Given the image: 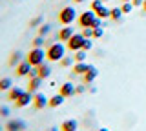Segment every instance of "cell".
Masks as SVG:
<instances>
[{"label": "cell", "mask_w": 146, "mask_h": 131, "mask_svg": "<svg viewBox=\"0 0 146 131\" xmlns=\"http://www.w3.org/2000/svg\"><path fill=\"white\" fill-rule=\"evenodd\" d=\"M42 80L40 76H33V78H29V84H27V89H29L31 93H36L40 89V86H42Z\"/></svg>", "instance_id": "obj_13"}, {"label": "cell", "mask_w": 146, "mask_h": 131, "mask_svg": "<svg viewBox=\"0 0 146 131\" xmlns=\"http://www.w3.org/2000/svg\"><path fill=\"white\" fill-rule=\"evenodd\" d=\"M49 131H58V129H57V128H51V129H49Z\"/></svg>", "instance_id": "obj_40"}, {"label": "cell", "mask_w": 146, "mask_h": 131, "mask_svg": "<svg viewBox=\"0 0 146 131\" xmlns=\"http://www.w3.org/2000/svg\"><path fill=\"white\" fill-rule=\"evenodd\" d=\"M64 98H66V97H64V95H60V93H58V95H53V97L49 98V107H58V106H62V104H64Z\"/></svg>", "instance_id": "obj_19"}, {"label": "cell", "mask_w": 146, "mask_h": 131, "mask_svg": "<svg viewBox=\"0 0 146 131\" xmlns=\"http://www.w3.org/2000/svg\"><path fill=\"white\" fill-rule=\"evenodd\" d=\"M46 53H48V60L58 62L66 57V46H64V42H57V44H53V46H49Z\"/></svg>", "instance_id": "obj_2"}, {"label": "cell", "mask_w": 146, "mask_h": 131, "mask_svg": "<svg viewBox=\"0 0 146 131\" xmlns=\"http://www.w3.org/2000/svg\"><path fill=\"white\" fill-rule=\"evenodd\" d=\"M100 6H104L102 0H93V2H91V9H93V11H97Z\"/></svg>", "instance_id": "obj_31"}, {"label": "cell", "mask_w": 146, "mask_h": 131, "mask_svg": "<svg viewBox=\"0 0 146 131\" xmlns=\"http://www.w3.org/2000/svg\"><path fill=\"white\" fill-rule=\"evenodd\" d=\"M2 129H4V126H2V124H0V131H2Z\"/></svg>", "instance_id": "obj_41"}, {"label": "cell", "mask_w": 146, "mask_h": 131, "mask_svg": "<svg viewBox=\"0 0 146 131\" xmlns=\"http://www.w3.org/2000/svg\"><path fill=\"white\" fill-rule=\"evenodd\" d=\"M42 24H44V18H42V16H35V18L29 22V26H31V28H40Z\"/></svg>", "instance_id": "obj_25"}, {"label": "cell", "mask_w": 146, "mask_h": 131, "mask_svg": "<svg viewBox=\"0 0 146 131\" xmlns=\"http://www.w3.org/2000/svg\"><path fill=\"white\" fill-rule=\"evenodd\" d=\"M44 38L46 37H40V35H38L36 38H33V42H31V44H33L35 47H40V46H44Z\"/></svg>", "instance_id": "obj_29"}, {"label": "cell", "mask_w": 146, "mask_h": 131, "mask_svg": "<svg viewBox=\"0 0 146 131\" xmlns=\"http://www.w3.org/2000/svg\"><path fill=\"white\" fill-rule=\"evenodd\" d=\"M141 7H143V11L146 13V0H144V2H143V6H141Z\"/></svg>", "instance_id": "obj_37"}, {"label": "cell", "mask_w": 146, "mask_h": 131, "mask_svg": "<svg viewBox=\"0 0 146 131\" xmlns=\"http://www.w3.org/2000/svg\"><path fill=\"white\" fill-rule=\"evenodd\" d=\"M75 18H77V11H75V7H73V6L62 7L60 13H58V20H60L64 26L73 24V20H75Z\"/></svg>", "instance_id": "obj_3"}, {"label": "cell", "mask_w": 146, "mask_h": 131, "mask_svg": "<svg viewBox=\"0 0 146 131\" xmlns=\"http://www.w3.org/2000/svg\"><path fill=\"white\" fill-rule=\"evenodd\" d=\"M73 35H75V31H73V28H70V26H64V28L58 31V40H60V42H64L66 44L68 40H70Z\"/></svg>", "instance_id": "obj_11"}, {"label": "cell", "mask_w": 146, "mask_h": 131, "mask_svg": "<svg viewBox=\"0 0 146 131\" xmlns=\"http://www.w3.org/2000/svg\"><path fill=\"white\" fill-rule=\"evenodd\" d=\"M26 128H27V124L24 120H20V118L9 120L6 124V131H26Z\"/></svg>", "instance_id": "obj_6"}, {"label": "cell", "mask_w": 146, "mask_h": 131, "mask_svg": "<svg viewBox=\"0 0 146 131\" xmlns=\"http://www.w3.org/2000/svg\"><path fill=\"white\" fill-rule=\"evenodd\" d=\"M73 2H77V4H82V2H84V0H73Z\"/></svg>", "instance_id": "obj_38"}, {"label": "cell", "mask_w": 146, "mask_h": 131, "mask_svg": "<svg viewBox=\"0 0 146 131\" xmlns=\"http://www.w3.org/2000/svg\"><path fill=\"white\" fill-rule=\"evenodd\" d=\"M29 78H33V76H38V69H36V67H31V71H29Z\"/></svg>", "instance_id": "obj_34"}, {"label": "cell", "mask_w": 146, "mask_h": 131, "mask_svg": "<svg viewBox=\"0 0 146 131\" xmlns=\"http://www.w3.org/2000/svg\"><path fill=\"white\" fill-rule=\"evenodd\" d=\"M13 88V80L11 78H0V91H9Z\"/></svg>", "instance_id": "obj_21"}, {"label": "cell", "mask_w": 146, "mask_h": 131, "mask_svg": "<svg viewBox=\"0 0 146 131\" xmlns=\"http://www.w3.org/2000/svg\"><path fill=\"white\" fill-rule=\"evenodd\" d=\"M33 106L36 107V109H44L46 106H49V98L46 97L44 93H35V98H33Z\"/></svg>", "instance_id": "obj_7"}, {"label": "cell", "mask_w": 146, "mask_h": 131, "mask_svg": "<svg viewBox=\"0 0 146 131\" xmlns=\"http://www.w3.org/2000/svg\"><path fill=\"white\" fill-rule=\"evenodd\" d=\"M36 69H38V76H40V78H48V76L51 75V67H49V64H46V62L40 64Z\"/></svg>", "instance_id": "obj_18"}, {"label": "cell", "mask_w": 146, "mask_h": 131, "mask_svg": "<svg viewBox=\"0 0 146 131\" xmlns=\"http://www.w3.org/2000/svg\"><path fill=\"white\" fill-rule=\"evenodd\" d=\"M95 18H97V13H95L93 9H88V11L80 13L77 20H79V26H80L82 29H84V28H93Z\"/></svg>", "instance_id": "obj_4"}, {"label": "cell", "mask_w": 146, "mask_h": 131, "mask_svg": "<svg viewBox=\"0 0 146 131\" xmlns=\"http://www.w3.org/2000/svg\"><path fill=\"white\" fill-rule=\"evenodd\" d=\"M82 44H84V37H82V33H75L73 37L66 42V47L70 49V51H79V49H82Z\"/></svg>", "instance_id": "obj_5"}, {"label": "cell", "mask_w": 146, "mask_h": 131, "mask_svg": "<svg viewBox=\"0 0 146 131\" xmlns=\"http://www.w3.org/2000/svg\"><path fill=\"white\" fill-rule=\"evenodd\" d=\"M143 2H144V0H131L133 6H143Z\"/></svg>", "instance_id": "obj_36"}, {"label": "cell", "mask_w": 146, "mask_h": 131, "mask_svg": "<svg viewBox=\"0 0 146 131\" xmlns=\"http://www.w3.org/2000/svg\"><path fill=\"white\" fill-rule=\"evenodd\" d=\"M26 60H29V64L33 67H38L40 64H44V62L48 60V53H46L42 47H33L29 53H27Z\"/></svg>", "instance_id": "obj_1"}, {"label": "cell", "mask_w": 146, "mask_h": 131, "mask_svg": "<svg viewBox=\"0 0 146 131\" xmlns=\"http://www.w3.org/2000/svg\"><path fill=\"white\" fill-rule=\"evenodd\" d=\"M124 15V13H122V9L121 7H113L111 9V15H110V18H113V20H121V16Z\"/></svg>", "instance_id": "obj_23"}, {"label": "cell", "mask_w": 146, "mask_h": 131, "mask_svg": "<svg viewBox=\"0 0 146 131\" xmlns=\"http://www.w3.org/2000/svg\"><path fill=\"white\" fill-rule=\"evenodd\" d=\"M95 13H97L99 18H102V20H104V18H110V15H111V9H108L106 6H100Z\"/></svg>", "instance_id": "obj_20"}, {"label": "cell", "mask_w": 146, "mask_h": 131, "mask_svg": "<svg viewBox=\"0 0 146 131\" xmlns=\"http://www.w3.org/2000/svg\"><path fill=\"white\" fill-rule=\"evenodd\" d=\"M24 93H26V89H22V88H11V89H9V95H7V97H9V100L17 102Z\"/></svg>", "instance_id": "obj_15"}, {"label": "cell", "mask_w": 146, "mask_h": 131, "mask_svg": "<svg viewBox=\"0 0 146 131\" xmlns=\"http://www.w3.org/2000/svg\"><path fill=\"white\" fill-rule=\"evenodd\" d=\"M91 47H93V42H91V38H84V44H82V49H84V51H90Z\"/></svg>", "instance_id": "obj_30"}, {"label": "cell", "mask_w": 146, "mask_h": 131, "mask_svg": "<svg viewBox=\"0 0 146 131\" xmlns=\"http://www.w3.org/2000/svg\"><path fill=\"white\" fill-rule=\"evenodd\" d=\"M20 62H22V51H13L9 55V60H7L9 66H18Z\"/></svg>", "instance_id": "obj_17"}, {"label": "cell", "mask_w": 146, "mask_h": 131, "mask_svg": "<svg viewBox=\"0 0 146 131\" xmlns=\"http://www.w3.org/2000/svg\"><path fill=\"white\" fill-rule=\"evenodd\" d=\"M86 53H88V51H84V49H79V51H75V57H73V60H75V62H84V60H86Z\"/></svg>", "instance_id": "obj_22"}, {"label": "cell", "mask_w": 146, "mask_h": 131, "mask_svg": "<svg viewBox=\"0 0 146 131\" xmlns=\"http://www.w3.org/2000/svg\"><path fill=\"white\" fill-rule=\"evenodd\" d=\"M75 88L77 86H73V82H64L62 86H60V89H58V93L60 95H64V97H73V95H77L75 93Z\"/></svg>", "instance_id": "obj_8"}, {"label": "cell", "mask_w": 146, "mask_h": 131, "mask_svg": "<svg viewBox=\"0 0 146 131\" xmlns=\"http://www.w3.org/2000/svg\"><path fill=\"white\" fill-rule=\"evenodd\" d=\"M102 2H106V0H102Z\"/></svg>", "instance_id": "obj_43"}, {"label": "cell", "mask_w": 146, "mask_h": 131, "mask_svg": "<svg viewBox=\"0 0 146 131\" xmlns=\"http://www.w3.org/2000/svg\"><path fill=\"white\" fill-rule=\"evenodd\" d=\"M0 117H4V118L9 117V107L7 106H0Z\"/></svg>", "instance_id": "obj_33"}, {"label": "cell", "mask_w": 146, "mask_h": 131, "mask_svg": "<svg viewBox=\"0 0 146 131\" xmlns=\"http://www.w3.org/2000/svg\"><path fill=\"white\" fill-rule=\"evenodd\" d=\"M99 131H110V129H108V128H100Z\"/></svg>", "instance_id": "obj_39"}, {"label": "cell", "mask_w": 146, "mask_h": 131, "mask_svg": "<svg viewBox=\"0 0 146 131\" xmlns=\"http://www.w3.org/2000/svg\"><path fill=\"white\" fill-rule=\"evenodd\" d=\"M77 128H79V122H77L75 118H68V120H64V122H62V126H60V129H62V131H77Z\"/></svg>", "instance_id": "obj_14"}, {"label": "cell", "mask_w": 146, "mask_h": 131, "mask_svg": "<svg viewBox=\"0 0 146 131\" xmlns=\"http://www.w3.org/2000/svg\"><path fill=\"white\" fill-rule=\"evenodd\" d=\"M31 67L33 66L29 64V60H22L20 64L17 66V76H27L29 71H31Z\"/></svg>", "instance_id": "obj_10"}, {"label": "cell", "mask_w": 146, "mask_h": 131, "mask_svg": "<svg viewBox=\"0 0 146 131\" xmlns=\"http://www.w3.org/2000/svg\"><path fill=\"white\" fill-rule=\"evenodd\" d=\"M121 9H122V13L126 15V13H130L131 9H133V4H131V2H124V4L121 6Z\"/></svg>", "instance_id": "obj_26"}, {"label": "cell", "mask_w": 146, "mask_h": 131, "mask_svg": "<svg viewBox=\"0 0 146 131\" xmlns=\"http://www.w3.org/2000/svg\"><path fill=\"white\" fill-rule=\"evenodd\" d=\"M88 69H90V64H86V62H75V66H73V73L75 75H84Z\"/></svg>", "instance_id": "obj_16"}, {"label": "cell", "mask_w": 146, "mask_h": 131, "mask_svg": "<svg viewBox=\"0 0 146 131\" xmlns=\"http://www.w3.org/2000/svg\"><path fill=\"white\" fill-rule=\"evenodd\" d=\"M122 2H131V0H122Z\"/></svg>", "instance_id": "obj_42"}, {"label": "cell", "mask_w": 146, "mask_h": 131, "mask_svg": "<svg viewBox=\"0 0 146 131\" xmlns=\"http://www.w3.org/2000/svg\"><path fill=\"white\" fill-rule=\"evenodd\" d=\"M102 35H104V29L102 28H95L93 29V38H100Z\"/></svg>", "instance_id": "obj_32"}, {"label": "cell", "mask_w": 146, "mask_h": 131, "mask_svg": "<svg viewBox=\"0 0 146 131\" xmlns=\"http://www.w3.org/2000/svg\"><path fill=\"white\" fill-rule=\"evenodd\" d=\"M97 75H99L97 67H95V66H90V69L82 75V80H84V84H91L95 78H97Z\"/></svg>", "instance_id": "obj_12"}, {"label": "cell", "mask_w": 146, "mask_h": 131, "mask_svg": "<svg viewBox=\"0 0 146 131\" xmlns=\"http://www.w3.org/2000/svg\"><path fill=\"white\" fill-rule=\"evenodd\" d=\"M49 31H51V26H49V24H42L38 28V35H40V37H48Z\"/></svg>", "instance_id": "obj_24"}, {"label": "cell", "mask_w": 146, "mask_h": 131, "mask_svg": "<svg viewBox=\"0 0 146 131\" xmlns=\"http://www.w3.org/2000/svg\"><path fill=\"white\" fill-rule=\"evenodd\" d=\"M82 37L84 38H93V28H84L82 29Z\"/></svg>", "instance_id": "obj_27"}, {"label": "cell", "mask_w": 146, "mask_h": 131, "mask_svg": "<svg viewBox=\"0 0 146 131\" xmlns=\"http://www.w3.org/2000/svg\"><path fill=\"white\" fill-rule=\"evenodd\" d=\"M73 62H75V60H73L71 57H64L62 60H60V64H62L64 67H70V66H73Z\"/></svg>", "instance_id": "obj_28"}, {"label": "cell", "mask_w": 146, "mask_h": 131, "mask_svg": "<svg viewBox=\"0 0 146 131\" xmlns=\"http://www.w3.org/2000/svg\"><path fill=\"white\" fill-rule=\"evenodd\" d=\"M33 98H35V93L26 91L15 104H17V107H24V106H27V104H33Z\"/></svg>", "instance_id": "obj_9"}, {"label": "cell", "mask_w": 146, "mask_h": 131, "mask_svg": "<svg viewBox=\"0 0 146 131\" xmlns=\"http://www.w3.org/2000/svg\"><path fill=\"white\" fill-rule=\"evenodd\" d=\"M86 91V86H77V88H75V93L77 95H80V93H84Z\"/></svg>", "instance_id": "obj_35"}]
</instances>
